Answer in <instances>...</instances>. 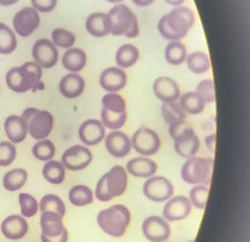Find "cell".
Returning <instances> with one entry per match:
<instances>
[{
    "label": "cell",
    "instance_id": "obj_1",
    "mask_svg": "<svg viewBox=\"0 0 250 242\" xmlns=\"http://www.w3.org/2000/svg\"><path fill=\"white\" fill-rule=\"evenodd\" d=\"M195 23L192 10L188 7H175L164 15L158 23L160 35L169 41H180L184 39Z\"/></svg>",
    "mask_w": 250,
    "mask_h": 242
},
{
    "label": "cell",
    "instance_id": "obj_2",
    "mask_svg": "<svg viewBox=\"0 0 250 242\" xmlns=\"http://www.w3.org/2000/svg\"><path fill=\"white\" fill-rule=\"evenodd\" d=\"M42 68L35 61H27L7 72L6 84L14 92H27L31 89H43L44 85L42 83Z\"/></svg>",
    "mask_w": 250,
    "mask_h": 242
},
{
    "label": "cell",
    "instance_id": "obj_3",
    "mask_svg": "<svg viewBox=\"0 0 250 242\" xmlns=\"http://www.w3.org/2000/svg\"><path fill=\"white\" fill-rule=\"evenodd\" d=\"M128 182L127 172L122 165H114L99 179L96 186V198L108 202L114 197L123 196Z\"/></svg>",
    "mask_w": 250,
    "mask_h": 242
},
{
    "label": "cell",
    "instance_id": "obj_4",
    "mask_svg": "<svg viewBox=\"0 0 250 242\" xmlns=\"http://www.w3.org/2000/svg\"><path fill=\"white\" fill-rule=\"evenodd\" d=\"M131 221V213L124 205H113L99 212L97 222L99 227L107 235L123 237Z\"/></svg>",
    "mask_w": 250,
    "mask_h": 242
},
{
    "label": "cell",
    "instance_id": "obj_5",
    "mask_svg": "<svg viewBox=\"0 0 250 242\" xmlns=\"http://www.w3.org/2000/svg\"><path fill=\"white\" fill-rule=\"evenodd\" d=\"M106 14L110 24V34L125 36L128 39H134L140 34L136 16L127 6L119 4Z\"/></svg>",
    "mask_w": 250,
    "mask_h": 242
},
{
    "label": "cell",
    "instance_id": "obj_6",
    "mask_svg": "<svg viewBox=\"0 0 250 242\" xmlns=\"http://www.w3.org/2000/svg\"><path fill=\"white\" fill-rule=\"evenodd\" d=\"M214 168V160L194 156L185 161L181 168L183 180L189 185H208Z\"/></svg>",
    "mask_w": 250,
    "mask_h": 242
},
{
    "label": "cell",
    "instance_id": "obj_7",
    "mask_svg": "<svg viewBox=\"0 0 250 242\" xmlns=\"http://www.w3.org/2000/svg\"><path fill=\"white\" fill-rule=\"evenodd\" d=\"M21 116L27 124L28 133L35 140L47 138L53 131L54 116L49 111L31 107L25 109Z\"/></svg>",
    "mask_w": 250,
    "mask_h": 242
},
{
    "label": "cell",
    "instance_id": "obj_8",
    "mask_svg": "<svg viewBox=\"0 0 250 242\" xmlns=\"http://www.w3.org/2000/svg\"><path fill=\"white\" fill-rule=\"evenodd\" d=\"M132 148L144 157L154 156L159 152L161 141L159 135L152 129L141 127L134 132L131 138Z\"/></svg>",
    "mask_w": 250,
    "mask_h": 242
},
{
    "label": "cell",
    "instance_id": "obj_9",
    "mask_svg": "<svg viewBox=\"0 0 250 242\" xmlns=\"http://www.w3.org/2000/svg\"><path fill=\"white\" fill-rule=\"evenodd\" d=\"M143 193L148 200L161 203L166 202L173 196L174 187L171 180L162 176L149 177L143 186Z\"/></svg>",
    "mask_w": 250,
    "mask_h": 242
},
{
    "label": "cell",
    "instance_id": "obj_10",
    "mask_svg": "<svg viewBox=\"0 0 250 242\" xmlns=\"http://www.w3.org/2000/svg\"><path fill=\"white\" fill-rule=\"evenodd\" d=\"M40 23V14L33 7L23 8L15 13L12 19V24L15 32L23 38L33 34L39 28Z\"/></svg>",
    "mask_w": 250,
    "mask_h": 242
},
{
    "label": "cell",
    "instance_id": "obj_11",
    "mask_svg": "<svg viewBox=\"0 0 250 242\" xmlns=\"http://www.w3.org/2000/svg\"><path fill=\"white\" fill-rule=\"evenodd\" d=\"M93 160L91 151L84 146L75 145L66 150L62 157L61 162L66 169L70 171H81L85 169Z\"/></svg>",
    "mask_w": 250,
    "mask_h": 242
},
{
    "label": "cell",
    "instance_id": "obj_12",
    "mask_svg": "<svg viewBox=\"0 0 250 242\" xmlns=\"http://www.w3.org/2000/svg\"><path fill=\"white\" fill-rule=\"evenodd\" d=\"M142 231L146 239L151 242H166L171 236L169 222L159 216H149L144 220Z\"/></svg>",
    "mask_w": 250,
    "mask_h": 242
},
{
    "label": "cell",
    "instance_id": "obj_13",
    "mask_svg": "<svg viewBox=\"0 0 250 242\" xmlns=\"http://www.w3.org/2000/svg\"><path fill=\"white\" fill-rule=\"evenodd\" d=\"M32 57L42 69H51L57 65L59 53L57 47L50 40L41 39L33 45Z\"/></svg>",
    "mask_w": 250,
    "mask_h": 242
},
{
    "label": "cell",
    "instance_id": "obj_14",
    "mask_svg": "<svg viewBox=\"0 0 250 242\" xmlns=\"http://www.w3.org/2000/svg\"><path fill=\"white\" fill-rule=\"evenodd\" d=\"M191 210L192 205L188 197L176 196L166 201L162 214L167 221H179L187 219Z\"/></svg>",
    "mask_w": 250,
    "mask_h": 242
},
{
    "label": "cell",
    "instance_id": "obj_15",
    "mask_svg": "<svg viewBox=\"0 0 250 242\" xmlns=\"http://www.w3.org/2000/svg\"><path fill=\"white\" fill-rule=\"evenodd\" d=\"M174 142V150L180 157L189 159L196 156L200 150L201 142L196 135L193 128L188 127L180 134L172 139Z\"/></svg>",
    "mask_w": 250,
    "mask_h": 242
},
{
    "label": "cell",
    "instance_id": "obj_16",
    "mask_svg": "<svg viewBox=\"0 0 250 242\" xmlns=\"http://www.w3.org/2000/svg\"><path fill=\"white\" fill-rule=\"evenodd\" d=\"M105 148L114 158H124L132 150L131 140L121 131H113L105 137Z\"/></svg>",
    "mask_w": 250,
    "mask_h": 242
},
{
    "label": "cell",
    "instance_id": "obj_17",
    "mask_svg": "<svg viewBox=\"0 0 250 242\" xmlns=\"http://www.w3.org/2000/svg\"><path fill=\"white\" fill-rule=\"evenodd\" d=\"M79 138L85 146H97L105 138V127L101 120L87 119L80 126Z\"/></svg>",
    "mask_w": 250,
    "mask_h": 242
},
{
    "label": "cell",
    "instance_id": "obj_18",
    "mask_svg": "<svg viewBox=\"0 0 250 242\" xmlns=\"http://www.w3.org/2000/svg\"><path fill=\"white\" fill-rule=\"evenodd\" d=\"M155 96L162 103L177 102L180 98V88L178 84L170 77L161 76L153 84Z\"/></svg>",
    "mask_w": 250,
    "mask_h": 242
},
{
    "label": "cell",
    "instance_id": "obj_19",
    "mask_svg": "<svg viewBox=\"0 0 250 242\" xmlns=\"http://www.w3.org/2000/svg\"><path fill=\"white\" fill-rule=\"evenodd\" d=\"M126 80V74L123 69L118 67H110L102 72L100 85L108 92H117L125 88Z\"/></svg>",
    "mask_w": 250,
    "mask_h": 242
},
{
    "label": "cell",
    "instance_id": "obj_20",
    "mask_svg": "<svg viewBox=\"0 0 250 242\" xmlns=\"http://www.w3.org/2000/svg\"><path fill=\"white\" fill-rule=\"evenodd\" d=\"M1 231L5 238L9 240H21L28 231V223L22 216L12 215L3 220L1 224Z\"/></svg>",
    "mask_w": 250,
    "mask_h": 242
},
{
    "label": "cell",
    "instance_id": "obj_21",
    "mask_svg": "<svg viewBox=\"0 0 250 242\" xmlns=\"http://www.w3.org/2000/svg\"><path fill=\"white\" fill-rule=\"evenodd\" d=\"M125 170L135 177L149 178L158 171V164L147 157H137L127 161Z\"/></svg>",
    "mask_w": 250,
    "mask_h": 242
},
{
    "label": "cell",
    "instance_id": "obj_22",
    "mask_svg": "<svg viewBox=\"0 0 250 242\" xmlns=\"http://www.w3.org/2000/svg\"><path fill=\"white\" fill-rule=\"evenodd\" d=\"M7 137L13 144H19L24 141L28 133L27 124L20 115H10L4 123Z\"/></svg>",
    "mask_w": 250,
    "mask_h": 242
},
{
    "label": "cell",
    "instance_id": "obj_23",
    "mask_svg": "<svg viewBox=\"0 0 250 242\" xmlns=\"http://www.w3.org/2000/svg\"><path fill=\"white\" fill-rule=\"evenodd\" d=\"M84 88V80L78 73H68L59 83V91L67 99L78 98L83 92Z\"/></svg>",
    "mask_w": 250,
    "mask_h": 242
},
{
    "label": "cell",
    "instance_id": "obj_24",
    "mask_svg": "<svg viewBox=\"0 0 250 242\" xmlns=\"http://www.w3.org/2000/svg\"><path fill=\"white\" fill-rule=\"evenodd\" d=\"M41 226L42 232V235L47 238L58 237L66 229L63 223V217L52 211L42 213Z\"/></svg>",
    "mask_w": 250,
    "mask_h": 242
},
{
    "label": "cell",
    "instance_id": "obj_25",
    "mask_svg": "<svg viewBox=\"0 0 250 242\" xmlns=\"http://www.w3.org/2000/svg\"><path fill=\"white\" fill-rule=\"evenodd\" d=\"M85 28L89 34L102 38L110 34V24L106 13L95 12L90 14L85 22Z\"/></svg>",
    "mask_w": 250,
    "mask_h": 242
},
{
    "label": "cell",
    "instance_id": "obj_26",
    "mask_svg": "<svg viewBox=\"0 0 250 242\" xmlns=\"http://www.w3.org/2000/svg\"><path fill=\"white\" fill-rule=\"evenodd\" d=\"M86 62L87 56L85 52L80 48H69L62 58L63 67L72 73L81 71L85 67Z\"/></svg>",
    "mask_w": 250,
    "mask_h": 242
},
{
    "label": "cell",
    "instance_id": "obj_27",
    "mask_svg": "<svg viewBox=\"0 0 250 242\" xmlns=\"http://www.w3.org/2000/svg\"><path fill=\"white\" fill-rule=\"evenodd\" d=\"M140 58L138 48L132 44H124L116 52L115 61L119 68L127 69L134 66Z\"/></svg>",
    "mask_w": 250,
    "mask_h": 242
},
{
    "label": "cell",
    "instance_id": "obj_28",
    "mask_svg": "<svg viewBox=\"0 0 250 242\" xmlns=\"http://www.w3.org/2000/svg\"><path fill=\"white\" fill-rule=\"evenodd\" d=\"M68 200L75 207H86L94 201L93 192L86 185H76L70 189Z\"/></svg>",
    "mask_w": 250,
    "mask_h": 242
},
{
    "label": "cell",
    "instance_id": "obj_29",
    "mask_svg": "<svg viewBox=\"0 0 250 242\" xmlns=\"http://www.w3.org/2000/svg\"><path fill=\"white\" fill-rule=\"evenodd\" d=\"M42 176L49 183L61 184L66 177V168L60 161H46L42 169Z\"/></svg>",
    "mask_w": 250,
    "mask_h": 242
},
{
    "label": "cell",
    "instance_id": "obj_30",
    "mask_svg": "<svg viewBox=\"0 0 250 242\" xmlns=\"http://www.w3.org/2000/svg\"><path fill=\"white\" fill-rule=\"evenodd\" d=\"M179 104L186 114L199 115L205 109L203 99L196 92H187L179 98Z\"/></svg>",
    "mask_w": 250,
    "mask_h": 242
},
{
    "label": "cell",
    "instance_id": "obj_31",
    "mask_svg": "<svg viewBox=\"0 0 250 242\" xmlns=\"http://www.w3.org/2000/svg\"><path fill=\"white\" fill-rule=\"evenodd\" d=\"M27 180V172L22 169H12L3 177L4 188L9 192H16L23 188Z\"/></svg>",
    "mask_w": 250,
    "mask_h": 242
},
{
    "label": "cell",
    "instance_id": "obj_32",
    "mask_svg": "<svg viewBox=\"0 0 250 242\" xmlns=\"http://www.w3.org/2000/svg\"><path fill=\"white\" fill-rule=\"evenodd\" d=\"M165 58L173 66L181 65L187 58V48L180 41H171L165 48Z\"/></svg>",
    "mask_w": 250,
    "mask_h": 242
},
{
    "label": "cell",
    "instance_id": "obj_33",
    "mask_svg": "<svg viewBox=\"0 0 250 242\" xmlns=\"http://www.w3.org/2000/svg\"><path fill=\"white\" fill-rule=\"evenodd\" d=\"M187 66L195 74H204L210 69V60L208 56L201 51L191 53L186 58Z\"/></svg>",
    "mask_w": 250,
    "mask_h": 242
},
{
    "label": "cell",
    "instance_id": "obj_34",
    "mask_svg": "<svg viewBox=\"0 0 250 242\" xmlns=\"http://www.w3.org/2000/svg\"><path fill=\"white\" fill-rule=\"evenodd\" d=\"M17 48V38L7 24L0 23V54L10 55Z\"/></svg>",
    "mask_w": 250,
    "mask_h": 242
},
{
    "label": "cell",
    "instance_id": "obj_35",
    "mask_svg": "<svg viewBox=\"0 0 250 242\" xmlns=\"http://www.w3.org/2000/svg\"><path fill=\"white\" fill-rule=\"evenodd\" d=\"M161 114L164 121L168 125L186 120L187 118V114L177 102L163 103L161 107Z\"/></svg>",
    "mask_w": 250,
    "mask_h": 242
},
{
    "label": "cell",
    "instance_id": "obj_36",
    "mask_svg": "<svg viewBox=\"0 0 250 242\" xmlns=\"http://www.w3.org/2000/svg\"><path fill=\"white\" fill-rule=\"evenodd\" d=\"M39 208L42 213L52 211L64 217L66 214V205L64 201L56 195H46L41 200Z\"/></svg>",
    "mask_w": 250,
    "mask_h": 242
},
{
    "label": "cell",
    "instance_id": "obj_37",
    "mask_svg": "<svg viewBox=\"0 0 250 242\" xmlns=\"http://www.w3.org/2000/svg\"><path fill=\"white\" fill-rule=\"evenodd\" d=\"M103 109L114 112L117 114H122L126 112V104L124 98L116 92H109L104 95L103 98Z\"/></svg>",
    "mask_w": 250,
    "mask_h": 242
},
{
    "label": "cell",
    "instance_id": "obj_38",
    "mask_svg": "<svg viewBox=\"0 0 250 242\" xmlns=\"http://www.w3.org/2000/svg\"><path fill=\"white\" fill-rule=\"evenodd\" d=\"M32 152L35 157L40 161H51L56 155V146L51 140L43 139L35 144Z\"/></svg>",
    "mask_w": 250,
    "mask_h": 242
},
{
    "label": "cell",
    "instance_id": "obj_39",
    "mask_svg": "<svg viewBox=\"0 0 250 242\" xmlns=\"http://www.w3.org/2000/svg\"><path fill=\"white\" fill-rule=\"evenodd\" d=\"M126 112L122 114H117L107 111L103 108L102 111V123L103 126L113 131H117L123 127L126 121Z\"/></svg>",
    "mask_w": 250,
    "mask_h": 242
},
{
    "label": "cell",
    "instance_id": "obj_40",
    "mask_svg": "<svg viewBox=\"0 0 250 242\" xmlns=\"http://www.w3.org/2000/svg\"><path fill=\"white\" fill-rule=\"evenodd\" d=\"M209 196V187L206 185H195L189 193V201L194 208L205 209Z\"/></svg>",
    "mask_w": 250,
    "mask_h": 242
},
{
    "label": "cell",
    "instance_id": "obj_41",
    "mask_svg": "<svg viewBox=\"0 0 250 242\" xmlns=\"http://www.w3.org/2000/svg\"><path fill=\"white\" fill-rule=\"evenodd\" d=\"M76 42V37L72 32L65 28L58 27L52 32V43L60 48H70Z\"/></svg>",
    "mask_w": 250,
    "mask_h": 242
},
{
    "label": "cell",
    "instance_id": "obj_42",
    "mask_svg": "<svg viewBox=\"0 0 250 242\" xmlns=\"http://www.w3.org/2000/svg\"><path fill=\"white\" fill-rule=\"evenodd\" d=\"M19 204L21 207V213L23 217L31 218L38 213L39 204L34 196L29 194H20Z\"/></svg>",
    "mask_w": 250,
    "mask_h": 242
},
{
    "label": "cell",
    "instance_id": "obj_43",
    "mask_svg": "<svg viewBox=\"0 0 250 242\" xmlns=\"http://www.w3.org/2000/svg\"><path fill=\"white\" fill-rule=\"evenodd\" d=\"M205 102V104H213L216 100L215 84L212 79L201 81L196 87V91Z\"/></svg>",
    "mask_w": 250,
    "mask_h": 242
},
{
    "label": "cell",
    "instance_id": "obj_44",
    "mask_svg": "<svg viewBox=\"0 0 250 242\" xmlns=\"http://www.w3.org/2000/svg\"><path fill=\"white\" fill-rule=\"evenodd\" d=\"M16 158V148L12 142H0V166L11 165Z\"/></svg>",
    "mask_w": 250,
    "mask_h": 242
},
{
    "label": "cell",
    "instance_id": "obj_45",
    "mask_svg": "<svg viewBox=\"0 0 250 242\" xmlns=\"http://www.w3.org/2000/svg\"><path fill=\"white\" fill-rule=\"evenodd\" d=\"M31 4L37 12L48 13L56 9L57 0H31Z\"/></svg>",
    "mask_w": 250,
    "mask_h": 242
},
{
    "label": "cell",
    "instance_id": "obj_46",
    "mask_svg": "<svg viewBox=\"0 0 250 242\" xmlns=\"http://www.w3.org/2000/svg\"><path fill=\"white\" fill-rule=\"evenodd\" d=\"M41 239H42V242H68V230L65 229L60 236L56 237V238H47L45 236L42 235V236H41Z\"/></svg>",
    "mask_w": 250,
    "mask_h": 242
},
{
    "label": "cell",
    "instance_id": "obj_47",
    "mask_svg": "<svg viewBox=\"0 0 250 242\" xmlns=\"http://www.w3.org/2000/svg\"><path fill=\"white\" fill-rule=\"evenodd\" d=\"M205 143L206 148L211 153H215L216 150V133H212L207 135L205 138Z\"/></svg>",
    "mask_w": 250,
    "mask_h": 242
},
{
    "label": "cell",
    "instance_id": "obj_48",
    "mask_svg": "<svg viewBox=\"0 0 250 242\" xmlns=\"http://www.w3.org/2000/svg\"><path fill=\"white\" fill-rule=\"evenodd\" d=\"M138 7H147L150 6L155 0H131Z\"/></svg>",
    "mask_w": 250,
    "mask_h": 242
},
{
    "label": "cell",
    "instance_id": "obj_49",
    "mask_svg": "<svg viewBox=\"0 0 250 242\" xmlns=\"http://www.w3.org/2000/svg\"><path fill=\"white\" fill-rule=\"evenodd\" d=\"M19 0H0V6L3 7H10L16 4Z\"/></svg>",
    "mask_w": 250,
    "mask_h": 242
},
{
    "label": "cell",
    "instance_id": "obj_50",
    "mask_svg": "<svg viewBox=\"0 0 250 242\" xmlns=\"http://www.w3.org/2000/svg\"><path fill=\"white\" fill-rule=\"evenodd\" d=\"M166 3H168L169 5L171 6H174V7H179L181 6L183 3L186 1V0H164Z\"/></svg>",
    "mask_w": 250,
    "mask_h": 242
},
{
    "label": "cell",
    "instance_id": "obj_51",
    "mask_svg": "<svg viewBox=\"0 0 250 242\" xmlns=\"http://www.w3.org/2000/svg\"><path fill=\"white\" fill-rule=\"evenodd\" d=\"M106 1H108V2H110V3H119V2L124 1V0H106Z\"/></svg>",
    "mask_w": 250,
    "mask_h": 242
},
{
    "label": "cell",
    "instance_id": "obj_52",
    "mask_svg": "<svg viewBox=\"0 0 250 242\" xmlns=\"http://www.w3.org/2000/svg\"><path fill=\"white\" fill-rule=\"evenodd\" d=\"M194 242V241H189V242Z\"/></svg>",
    "mask_w": 250,
    "mask_h": 242
},
{
    "label": "cell",
    "instance_id": "obj_53",
    "mask_svg": "<svg viewBox=\"0 0 250 242\" xmlns=\"http://www.w3.org/2000/svg\"></svg>",
    "mask_w": 250,
    "mask_h": 242
}]
</instances>
